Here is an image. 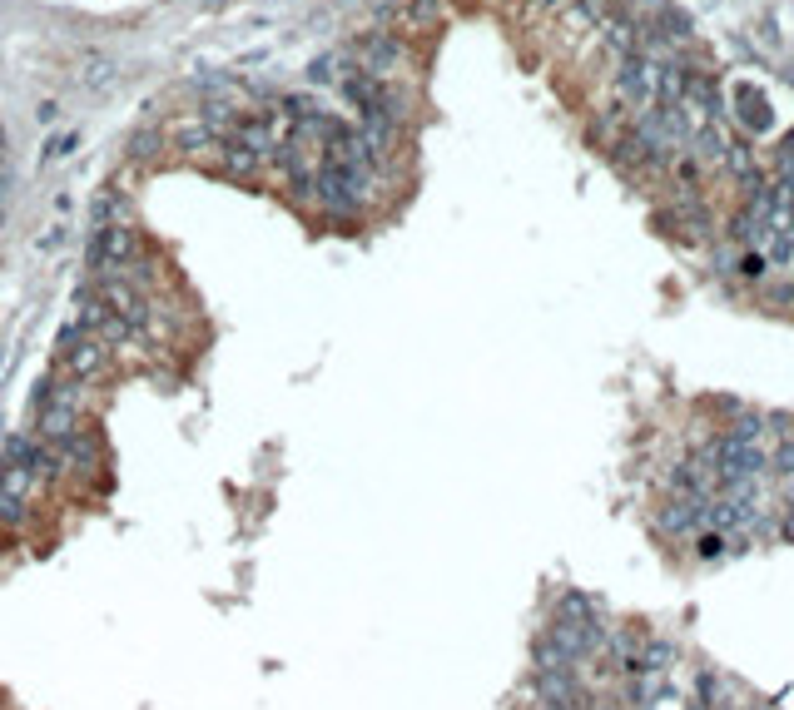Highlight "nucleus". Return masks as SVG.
Returning a JSON list of instances; mask_svg holds the SVG:
<instances>
[{
    "label": "nucleus",
    "instance_id": "nucleus-1",
    "mask_svg": "<svg viewBox=\"0 0 794 710\" xmlns=\"http://www.w3.org/2000/svg\"><path fill=\"white\" fill-rule=\"evenodd\" d=\"M700 512H705V502H695V497H675V502H665V507H661V532H665V537H685V532H695V527H700Z\"/></svg>",
    "mask_w": 794,
    "mask_h": 710
},
{
    "label": "nucleus",
    "instance_id": "nucleus-2",
    "mask_svg": "<svg viewBox=\"0 0 794 710\" xmlns=\"http://www.w3.org/2000/svg\"><path fill=\"white\" fill-rule=\"evenodd\" d=\"M556 621H571V626H601V606L581 591H566L556 601Z\"/></svg>",
    "mask_w": 794,
    "mask_h": 710
},
{
    "label": "nucleus",
    "instance_id": "nucleus-3",
    "mask_svg": "<svg viewBox=\"0 0 794 710\" xmlns=\"http://www.w3.org/2000/svg\"><path fill=\"white\" fill-rule=\"evenodd\" d=\"M675 661V646L670 641H661V636H651L646 646H641V666H651V671H665Z\"/></svg>",
    "mask_w": 794,
    "mask_h": 710
},
{
    "label": "nucleus",
    "instance_id": "nucleus-4",
    "mask_svg": "<svg viewBox=\"0 0 794 710\" xmlns=\"http://www.w3.org/2000/svg\"><path fill=\"white\" fill-rule=\"evenodd\" d=\"M770 467H775L780 477H794V437H780V447H775Z\"/></svg>",
    "mask_w": 794,
    "mask_h": 710
},
{
    "label": "nucleus",
    "instance_id": "nucleus-5",
    "mask_svg": "<svg viewBox=\"0 0 794 710\" xmlns=\"http://www.w3.org/2000/svg\"><path fill=\"white\" fill-rule=\"evenodd\" d=\"M765 269H770L765 249H750V254L740 259V279H765Z\"/></svg>",
    "mask_w": 794,
    "mask_h": 710
},
{
    "label": "nucleus",
    "instance_id": "nucleus-6",
    "mask_svg": "<svg viewBox=\"0 0 794 710\" xmlns=\"http://www.w3.org/2000/svg\"><path fill=\"white\" fill-rule=\"evenodd\" d=\"M720 552H725V537H720V532H715V537H705V542H700V557H705V562H715V557H720Z\"/></svg>",
    "mask_w": 794,
    "mask_h": 710
},
{
    "label": "nucleus",
    "instance_id": "nucleus-7",
    "mask_svg": "<svg viewBox=\"0 0 794 710\" xmlns=\"http://www.w3.org/2000/svg\"><path fill=\"white\" fill-rule=\"evenodd\" d=\"M765 298H770L775 308H785V303H794V288L790 284H775V288H765Z\"/></svg>",
    "mask_w": 794,
    "mask_h": 710
},
{
    "label": "nucleus",
    "instance_id": "nucleus-8",
    "mask_svg": "<svg viewBox=\"0 0 794 710\" xmlns=\"http://www.w3.org/2000/svg\"><path fill=\"white\" fill-rule=\"evenodd\" d=\"M775 532H780V542H794V507H790V512H780Z\"/></svg>",
    "mask_w": 794,
    "mask_h": 710
}]
</instances>
